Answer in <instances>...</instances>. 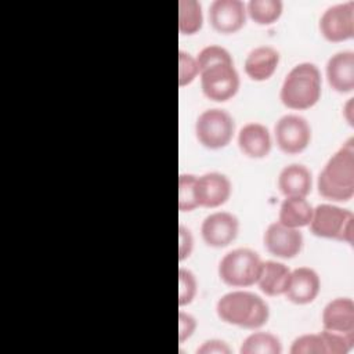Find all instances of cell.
<instances>
[{"instance_id": "6da1fadb", "label": "cell", "mask_w": 354, "mask_h": 354, "mask_svg": "<svg viewBox=\"0 0 354 354\" xmlns=\"http://www.w3.org/2000/svg\"><path fill=\"white\" fill-rule=\"evenodd\" d=\"M318 192L325 199L347 202L354 195V140L350 138L326 162L318 176Z\"/></svg>"}, {"instance_id": "7a4b0ae2", "label": "cell", "mask_w": 354, "mask_h": 354, "mask_svg": "<svg viewBox=\"0 0 354 354\" xmlns=\"http://www.w3.org/2000/svg\"><path fill=\"white\" fill-rule=\"evenodd\" d=\"M216 311L223 322L245 329H259L270 318L267 303L260 296L246 290H235L221 296Z\"/></svg>"}, {"instance_id": "3957f363", "label": "cell", "mask_w": 354, "mask_h": 354, "mask_svg": "<svg viewBox=\"0 0 354 354\" xmlns=\"http://www.w3.org/2000/svg\"><path fill=\"white\" fill-rule=\"evenodd\" d=\"M322 79L317 65L311 62L297 64L286 75L279 98L289 109L303 111L314 106L321 98Z\"/></svg>"}, {"instance_id": "277c9868", "label": "cell", "mask_w": 354, "mask_h": 354, "mask_svg": "<svg viewBox=\"0 0 354 354\" xmlns=\"http://www.w3.org/2000/svg\"><path fill=\"white\" fill-rule=\"evenodd\" d=\"M263 260L248 248H238L224 254L218 264L220 279L232 288H246L257 282Z\"/></svg>"}, {"instance_id": "5b68a950", "label": "cell", "mask_w": 354, "mask_h": 354, "mask_svg": "<svg viewBox=\"0 0 354 354\" xmlns=\"http://www.w3.org/2000/svg\"><path fill=\"white\" fill-rule=\"evenodd\" d=\"M310 231L319 238L336 239L353 245L354 216L350 210L335 205L322 203L314 207Z\"/></svg>"}, {"instance_id": "8992f818", "label": "cell", "mask_w": 354, "mask_h": 354, "mask_svg": "<svg viewBox=\"0 0 354 354\" xmlns=\"http://www.w3.org/2000/svg\"><path fill=\"white\" fill-rule=\"evenodd\" d=\"M235 133V122L232 116L220 108L203 111L195 123V134L203 147L209 149H220L227 147Z\"/></svg>"}, {"instance_id": "52a82bcc", "label": "cell", "mask_w": 354, "mask_h": 354, "mask_svg": "<svg viewBox=\"0 0 354 354\" xmlns=\"http://www.w3.org/2000/svg\"><path fill=\"white\" fill-rule=\"evenodd\" d=\"M203 94L216 102L231 100L239 90V75L234 64L220 62L207 66L201 73Z\"/></svg>"}, {"instance_id": "ba28073f", "label": "cell", "mask_w": 354, "mask_h": 354, "mask_svg": "<svg viewBox=\"0 0 354 354\" xmlns=\"http://www.w3.org/2000/svg\"><path fill=\"white\" fill-rule=\"evenodd\" d=\"M274 136L282 152L296 155L308 147L311 141V127L303 116L285 115L275 123Z\"/></svg>"}, {"instance_id": "9c48e42d", "label": "cell", "mask_w": 354, "mask_h": 354, "mask_svg": "<svg viewBox=\"0 0 354 354\" xmlns=\"http://www.w3.org/2000/svg\"><path fill=\"white\" fill-rule=\"evenodd\" d=\"M321 35L329 41H344L354 36V3L347 1L326 8L319 19Z\"/></svg>"}, {"instance_id": "30bf717a", "label": "cell", "mask_w": 354, "mask_h": 354, "mask_svg": "<svg viewBox=\"0 0 354 354\" xmlns=\"http://www.w3.org/2000/svg\"><path fill=\"white\" fill-rule=\"evenodd\" d=\"M239 231L236 216L228 212H216L205 217L201 225L203 242L212 248H225L235 241Z\"/></svg>"}, {"instance_id": "8fae6325", "label": "cell", "mask_w": 354, "mask_h": 354, "mask_svg": "<svg viewBox=\"0 0 354 354\" xmlns=\"http://www.w3.org/2000/svg\"><path fill=\"white\" fill-rule=\"evenodd\" d=\"M263 242L271 254L281 259H293L303 248V234L299 228H290L275 221L267 227Z\"/></svg>"}, {"instance_id": "7c38bea8", "label": "cell", "mask_w": 354, "mask_h": 354, "mask_svg": "<svg viewBox=\"0 0 354 354\" xmlns=\"http://www.w3.org/2000/svg\"><path fill=\"white\" fill-rule=\"evenodd\" d=\"M231 189V181L227 176L217 171L205 173L195 181L196 203L202 207H218L230 199Z\"/></svg>"}, {"instance_id": "4fadbf2b", "label": "cell", "mask_w": 354, "mask_h": 354, "mask_svg": "<svg viewBox=\"0 0 354 354\" xmlns=\"http://www.w3.org/2000/svg\"><path fill=\"white\" fill-rule=\"evenodd\" d=\"M209 21L218 33H235L246 22V6L239 0H214L209 7Z\"/></svg>"}, {"instance_id": "5bb4252c", "label": "cell", "mask_w": 354, "mask_h": 354, "mask_svg": "<svg viewBox=\"0 0 354 354\" xmlns=\"http://www.w3.org/2000/svg\"><path fill=\"white\" fill-rule=\"evenodd\" d=\"M321 289L318 274L310 267H299L290 272L285 296L295 304H308L315 300Z\"/></svg>"}, {"instance_id": "9a60e30c", "label": "cell", "mask_w": 354, "mask_h": 354, "mask_svg": "<svg viewBox=\"0 0 354 354\" xmlns=\"http://www.w3.org/2000/svg\"><path fill=\"white\" fill-rule=\"evenodd\" d=\"M329 86L337 93H350L354 88V53L339 51L326 64Z\"/></svg>"}, {"instance_id": "2e32d148", "label": "cell", "mask_w": 354, "mask_h": 354, "mask_svg": "<svg viewBox=\"0 0 354 354\" xmlns=\"http://www.w3.org/2000/svg\"><path fill=\"white\" fill-rule=\"evenodd\" d=\"M324 329L351 335L354 333V301L337 297L329 301L322 311Z\"/></svg>"}, {"instance_id": "e0dca14e", "label": "cell", "mask_w": 354, "mask_h": 354, "mask_svg": "<svg viewBox=\"0 0 354 354\" xmlns=\"http://www.w3.org/2000/svg\"><path fill=\"white\" fill-rule=\"evenodd\" d=\"M279 64V53L270 46L253 48L245 59V73L254 82L268 80L277 71Z\"/></svg>"}, {"instance_id": "ac0fdd59", "label": "cell", "mask_w": 354, "mask_h": 354, "mask_svg": "<svg viewBox=\"0 0 354 354\" xmlns=\"http://www.w3.org/2000/svg\"><path fill=\"white\" fill-rule=\"evenodd\" d=\"M238 145L242 153L249 158H264L271 151L270 131L260 123H248L238 133Z\"/></svg>"}, {"instance_id": "d6986e66", "label": "cell", "mask_w": 354, "mask_h": 354, "mask_svg": "<svg viewBox=\"0 0 354 354\" xmlns=\"http://www.w3.org/2000/svg\"><path fill=\"white\" fill-rule=\"evenodd\" d=\"M313 187L311 171L299 163H292L285 166L278 176V188L288 196L306 198Z\"/></svg>"}, {"instance_id": "ffe728a7", "label": "cell", "mask_w": 354, "mask_h": 354, "mask_svg": "<svg viewBox=\"0 0 354 354\" xmlns=\"http://www.w3.org/2000/svg\"><path fill=\"white\" fill-rule=\"evenodd\" d=\"M290 270L288 266L274 261L266 260L261 264V270L257 278V285L260 290L267 296H279L285 295L289 281H290Z\"/></svg>"}, {"instance_id": "44dd1931", "label": "cell", "mask_w": 354, "mask_h": 354, "mask_svg": "<svg viewBox=\"0 0 354 354\" xmlns=\"http://www.w3.org/2000/svg\"><path fill=\"white\" fill-rule=\"evenodd\" d=\"M314 207L306 198L288 196L279 207L278 221L290 228H301L310 224Z\"/></svg>"}, {"instance_id": "7402d4cb", "label": "cell", "mask_w": 354, "mask_h": 354, "mask_svg": "<svg viewBox=\"0 0 354 354\" xmlns=\"http://www.w3.org/2000/svg\"><path fill=\"white\" fill-rule=\"evenodd\" d=\"M241 354H281L282 344L279 339L268 332H254L249 335L241 348Z\"/></svg>"}, {"instance_id": "603a6c76", "label": "cell", "mask_w": 354, "mask_h": 354, "mask_svg": "<svg viewBox=\"0 0 354 354\" xmlns=\"http://www.w3.org/2000/svg\"><path fill=\"white\" fill-rule=\"evenodd\" d=\"M203 25L202 7L196 0L178 1V30L181 35H195Z\"/></svg>"}, {"instance_id": "cb8c5ba5", "label": "cell", "mask_w": 354, "mask_h": 354, "mask_svg": "<svg viewBox=\"0 0 354 354\" xmlns=\"http://www.w3.org/2000/svg\"><path fill=\"white\" fill-rule=\"evenodd\" d=\"M283 4L281 0H250L246 4V14L259 25H271L282 14Z\"/></svg>"}, {"instance_id": "d4e9b609", "label": "cell", "mask_w": 354, "mask_h": 354, "mask_svg": "<svg viewBox=\"0 0 354 354\" xmlns=\"http://www.w3.org/2000/svg\"><path fill=\"white\" fill-rule=\"evenodd\" d=\"M319 335L324 340L326 354H347L354 346V333L346 335L324 329Z\"/></svg>"}, {"instance_id": "484cf974", "label": "cell", "mask_w": 354, "mask_h": 354, "mask_svg": "<svg viewBox=\"0 0 354 354\" xmlns=\"http://www.w3.org/2000/svg\"><path fill=\"white\" fill-rule=\"evenodd\" d=\"M195 181L196 176L194 174H181L178 178V209L181 212H192L198 207Z\"/></svg>"}, {"instance_id": "4316f807", "label": "cell", "mask_w": 354, "mask_h": 354, "mask_svg": "<svg viewBox=\"0 0 354 354\" xmlns=\"http://www.w3.org/2000/svg\"><path fill=\"white\" fill-rule=\"evenodd\" d=\"M220 62H228V64H234L231 54L221 46H207L205 48H202L196 57V64H198V69L199 73L206 69L210 65L214 64H220Z\"/></svg>"}, {"instance_id": "83f0119b", "label": "cell", "mask_w": 354, "mask_h": 354, "mask_svg": "<svg viewBox=\"0 0 354 354\" xmlns=\"http://www.w3.org/2000/svg\"><path fill=\"white\" fill-rule=\"evenodd\" d=\"M290 354H326V350L319 333H308L293 340Z\"/></svg>"}, {"instance_id": "f1b7e54d", "label": "cell", "mask_w": 354, "mask_h": 354, "mask_svg": "<svg viewBox=\"0 0 354 354\" xmlns=\"http://www.w3.org/2000/svg\"><path fill=\"white\" fill-rule=\"evenodd\" d=\"M196 289L198 283L192 271L181 267L178 270V304L181 307L189 304L195 299Z\"/></svg>"}, {"instance_id": "f546056e", "label": "cell", "mask_w": 354, "mask_h": 354, "mask_svg": "<svg viewBox=\"0 0 354 354\" xmlns=\"http://www.w3.org/2000/svg\"><path fill=\"white\" fill-rule=\"evenodd\" d=\"M199 75L196 58H194L191 54L185 51L178 53V84L187 86L195 80V77Z\"/></svg>"}, {"instance_id": "4dcf8cb0", "label": "cell", "mask_w": 354, "mask_h": 354, "mask_svg": "<svg viewBox=\"0 0 354 354\" xmlns=\"http://www.w3.org/2000/svg\"><path fill=\"white\" fill-rule=\"evenodd\" d=\"M192 249H194V238L191 231L187 227L180 225L178 227V260L183 261L188 259L192 253Z\"/></svg>"}, {"instance_id": "1f68e13d", "label": "cell", "mask_w": 354, "mask_h": 354, "mask_svg": "<svg viewBox=\"0 0 354 354\" xmlns=\"http://www.w3.org/2000/svg\"><path fill=\"white\" fill-rule=\"evenodd\" d=\"M196 329V319L184 311L178 313V342L183 343L184 340L189 339Z\"/></svg>"}, {"instance_id": "d6a6232c", "label": "cell", "mask_w": 354, "mask_h": 354, "mask_svg": "<svg viewBox=\"0 0 354 354\" xmlns=\"http://www.w3.org/2000/svg\"><path fill=\"white\" fill-rule=\"evenodd\" d=\"M198 354H230L231 348L221 340H207L196 350Z\"/></svg>"}, {"instance_id": "836d02e7", "label": "cell", "mask_w": 354, "mask_h": 354, "mask_svg": "<svg viewBox=\"0 0 354 354\" xmlns=\"http://www.w3.org/2000/svg\"><path fill=\"white\" fill-rule=\"evenodd\" d=\"M351 104H353V101H351V98H350V101H348V104H347V109H346V113H347L346 118H347V120H348L350 124H353V118H351V115H350V113H351V108H350Z\"/></svg>"}]
</instances>
